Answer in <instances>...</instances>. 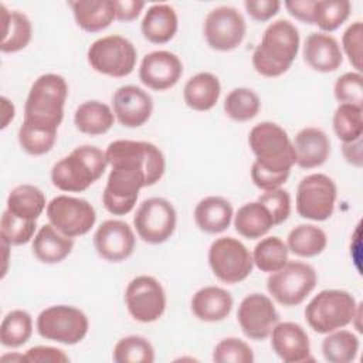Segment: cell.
<instances>
[{"label":"cell","instance_id":"9a60e30c","mask_svg":"<svg viewBox=\"0 0 363 363\" xmlns=\"http://www.w3.org/2000/svg\"><path fill=\"white\" fill-rule=\"evenodd\" d=\"M247 24L242 14L231 6H218L204 18L203 34L210 48L216 51L235 50L244 40Z\"/></svg>","mask_w":363,"mask_h":363},{"label":"cell","instance_id":"74e56055","mask_svg":"<svg viewBox=\"0 0 363 363\" xmlns=\"http://www.w3.org/2000/svg\"><path fill=\"white\" fill-rule=\"evenodd\" d=\"M350 10L352 4L347 0H316L313 6V24L322 33H332L349 18Z\"/></svg>","mask_w":363,"mask_h":363},{"label":"cell","instance_id":"d4e9b609","mask_svg":"<svg viewBox=\"0 0 363 363\" xmlns=\"http://www.w3.org/2000/svg\"><path fill=\"white\" fill-rule=\"evenodd\" d=\"M177 28V14L174 9L166 3L150 6L140 23L143 37L153 44L169 43L176 35Z\"/></svg>","mask_w":363,"mask_h":363},{"label":"cell","instance_id":"836d02e7","mask_svg":"<svg viewBox=\"0 0 363 363\" xmlns=\"http://www.w3.org/2000/svg\"><path fill=\"white\" fill-rule=\"evenodd\" d=\"M359 352V337L350 332L337 329L329 332L322 342V354L329 363L353 362Z\"/></svg>","mask_w":363,"mask_h":363},{"label":"cell","instance_id":"f1b7e54d","mask_svg":"<svg viewBox=\"0 0 363 363\" xmlns=\"http://www.w3.org/2000/svg\"><path fill=\"white\" fill-rule=\"evenodd\" d=\"M221 85L218 78L211 72H197L187 79L183 88L186 105L199 112L210 111L218 102Z\"/></svg>","mask_w":363,"mask_h":363},{"label":"cell","instance_id":"8d00e7d4","mask_svg":"<svg viewBox=\"0 0 363 363\" xmlns=\"http://www.w3.org/2000/svg\"><path fill=\"white\" fill-rule=\"evenodd\" d=\"M261 108L259 96L250 88H234L224 99L225 115L235 122L254 119Z\"/></svg>","mask_w":363,"mask_h":363},{"label":"cell","instance_id":"ab89813d","mask_svg":"<svg viewBox=\"0 0 363 363\" xmlns=\"http://www.w3.org/2000/svg\"><path fill=\"white\" fill-rule=\"evenodd\" d=\"M363 108L340 104L333 113V130L336 136L343 142H353L363 135Z\"/></svg>","mask_w":363,"mask_h":363},{"label":"cell","instance_id":"681fc988","mask_svg":"<svg viewBox=\"0 0 363 363\" xmlns=\"http://www.w3.org/2000/svg\"><path fill=\"white\" fill-rule=\"evenodd\" d=\"M145 7V1L140 0H113L115 17L119 21H133L139 17Z\"/></svg>","mask_w":363,"mask_h":363},{"label":"cell","instance_id":"1f68e13d","mask_svg":"<svg viewBox=\"0 0 363 363\" xmlns=\"http://www.w3.org/2000/svg\"><path fill=\"white\" fill-rule=\"evenodd\" d=\"M7 210L26 220H37L47 208L45 194L34 184H18L7 196Z\"/></svg>","mask_w":363,"mask_h":363},{"label":"cell","instance_id":"f35d334b","mask_svg":"<svg viewBox=\"0 0 363 363\" xmlns=\"http://www.w3.org/2000/svg\"><path fill=\"white\" fill-rule=\"evenodd\" d=\"M112 359L115 363H152L155 362V349L146 337L130 335L116 342Z\"/></svg>","mask_w":363,"mask_h":363},{"label":"cell","instance_id":"d6a6232c","mask_svg":"<svg viewBox=\"0 0 363 363\" xmlns=\"http://www.w3.org/2000/svg\"><path fill=\"white\" fill-rule=\"evenodd\" d=\"M326 245V233L313 224H299L294 227L286 237L288 250L302 258H311L322 254Z\"/></svg>","mask_w":363,"mask_h":363},{"label":"cell","instance_id":"ba28073f","mask_svg":"<svg viewBox=\"0 0 363 363\" xmlns=\"http://www.w3.org/2000/svg\"><path fill=\"white\" fill-rule=\"evenodd\" d=\"M318 282L316 271L302 261H288L281 269L271 272L267 279V289L282 306H296L315 289Z\"/></svg>","mask_w":363,"mask_h":363},{"label":"cell","instance_id":"b9f144b4","mask_svg":"<svg viewBox=\"0 0 363 363\" xmlns=\"http://www.w3.org/2000/svg\"><path fill=\"white\" fill-rule=\"evenodd\" d=\"M37 228V220H26L14 216L7 208L1 214L0 220V238L1 242L11 245L27 244L34 238Z\"/></svg>","mask_w":363,"mask_h":363},{"label":"cell","instance_id":"d590c367","mask_svg":"<svg viewBox=\"0 0 363 363\" xmlns=\"http://www.w3.org/2000/svg\"><path fill=\"white\" fill-rule=\"evenodd\" d=\"M288 254L286 242L277 235H271L257 242L252 250V261L259 271L271 274L281 269L289 261Z\"/></svg>","mask_w":363,"mask_h":363},{"label":"cell","instance_id":"e575fe53","mask_svg":"<svg viewBox=\"0 0 363 363\" xmlns=\"http://www.w3.org/2000/svg\"><path fill=\"white\" fill-rule=\"evenodd\" d=\"M33 335V318L27 311H10L0 323V342L4 347H20Z\"/></svg>","mask_w":363,"mask_h":363},{"label":"cell","instance_id":"5b68a950","mask_svg":"<svg viewBox=\"0 0 363 363\" xmlns=\"http://www.w3.org/2000/svg\"><path fill=\"white\" fill-rule=\"evenodd\" d=\"M248 145L255 164L265 172L288 176L296 162L292 140L286 130L274 122L257 123L248 133Z\"/></svg>","mask_w":363,"mask_h":363},{"label":"cell","instance_id":"4316f807","mask_svg":"<svg viewBox=\"0 0 363 363\" xmlns=\"http://www.w3.org/2000/svg\"><path fill=\"white\" fill-rule=\"evenodd\" d=\"M68 4L77 26L86 33L102 31L116 18L113 0H75Z\"/></svg>","mask_w":363,"mask_h":363},{"label":"cell","instance_id":"bcb514c9","mask_svg":"<svg viewBox=\"0 0 363 363\" xmlns=\"http://www.w3.org/2000/svg\"><path fill=\"white\" fill-rule=\"evenodd\" d=\"M362 45H363V24L362 21L352 23L343 33L342 37V47L353 68L357 72L362 71Z\"/></svg>","mask_w":363,"mask_h":363},{"label":"cell","instance_id":"9c48e42d","mask_svg":"<svg viewBox=\"0 0 363 363\" xmlns=\"http://www.w3.org/2000/svg\"><path fill=\"white\" fill-rule=\"evenodd\" d=\"M37 332L41 337L61 345H77L88 333L86 315L71 305H52L37 316Z\"/></svg>","mask_w":363,"mask_h":363},{"label":"cell","instance_id":"e0dca14e","mask_svg":"<svg viewBox=\"0 0 363 363\" xmlns=\"http://www.w3.org/2000/svg\"><path fill=\"white\" fill-rule=\"evenodd\" d=\"M136 238L132 227L122 220H105L94 234V247L108 262H122L135 251Z\"/></svg>","mask_w":363,"mask_h":363},{"label":"cell","instance_id":"816d5d0a","mask_svg":"<svg viewBox=\"0 0 363 363\" xmlns=\"http://www.w3.org/2000/svg\"><path fill=\"white\" fill-rule=\"evenodd\" d=\"M362 138L353 142H346L342 145V153L347 163H350L354 167L363 166V156H362Z\"/></svg>","mask_w":363,"mask_h":363},{"label":"cell","instance_id":"ee69618b","mask_svg":"<svg viewBox=\"0 0 363 363\" xmlns=\"http://www.w3.org/2000/svg\"><path fill=\"white\" fill-rule=\"evenodd\" d=\"M335 98L340 104H350L363 108V77L360 72L340 75L333 86Z\"/></svg>","mask_w":363,"mask_h":363},{"label":"cell","instance_id":"83f0119b","mask_svg":"<svg viewBox=\"0 0 363 363\" xmlns=\"http://www.w3.org/2000/svg\"><path fill=\"white\" fill-rule=\"evenodd\" d=\"M1 11V52L11 54L26 48L33 37V26L30 18L18 10H9L6 4H0Z\"/></svg>","mask_w":363,"mask_h":363},{"label":"cell","instance_id":"60d3db41","mask_svg":"<svg viewBox=\"0 0 363 363\" xmlns=\"http://www.w3.org/2000/svg\"><path fill=\"white\" fill-rule=\"evenodd\" d=\"M17 138L21 149L26 153L31 156H43L54 147L57 140V130L23 122L18 129Z\"/></svg>","mask_w":363,"mask_h":363},{"label":"cell","instance_id":"ac0fdd59","mask_svg":"<svg viewBox=\"0 0 363 363\" xmlns=\"http://www.w3.org/2000/svg\"><path fill=\"white\" fill-rule=\"evenodd\" d=\"M183 74L180 58L166 50L146 54L139 67L140 82L153 91H166L174 86Z\"/></svg>","mask_w":363,"mask_h":363},{"label":"cell","instance_id":"cb8c5ba5","mask_svg":"<svg viewBox=\"0 0 363 363\" xmlns=\"http://www.w3.org/2000/svg\"><path fill=\"white\" fill-rule=\"evenodd\" d=\"M193 216L196 225L201 231L218 234L230 227L234 210L227 199L221 196H207L196 204Z\"/></svg>","mask_w":363,"mask_h":363},{"label":"cell","instance_id":"f5cc1de1","mask_svg":"<svg viewBox=\"0 0 363 363\" xmlns=\"http://www.w3.org/2000/svg\"><path fill=\"white\" fill-rule=\"evenodd\" d=\"M1 112H3V122H1V129H4L10 121H13L16 109L13 102H10L6 96H1Z\"/></svg>","mask_w":363,"mask_h":363},{"label":"cell","instance_id":"7dc6e473","mask_svg":"<svg viewBox=\"0 0 363 363\" xmlns=\"http://www.w3.org/2000/svg\"><path fill=\"white\" fill-rule=\"evenodd\" d=\"M27 363H68V354L52 346H33L26 353Z\"/></svg>","mask_w":363,"mask_h":363},{"label":"cell","instance_id":"f546056e","mask_svg":"<svg viewBox=\"0 0 363 363\" xmlns=\"http://www.w3.org/2000/svg\"><path fill=\"white\" fill-rule=\"evenodd\" d=\"M115 122V113L112 109L96 99L82 102L74 113L75 128L85 135L98 136L106 133Z\"/></svg>","mask_w":363,"mask_h":363},{"label":"cell","instance_id":"484cf974","mask_svg":"<svg viewBox=\"0 0 363 363\" xmlns=\"http://www.w3.org/2000/svg\"><path fill=\"white\" fill-rule=\"evenodd\" d=\"M33 254L43 264L64 261L74 248V238L64 235L52 224H44L33 238Z\"/></svg>","mask_w":363,"mask_h":363},{"label":"cell","instance_id":"f907efd6","mask_svg":"<svg viewBox=\"0 0 363 363\" xmlns=\"http://www.w3.org/2000/svg\"><path fill=\"white\" fill-rule=\"evenodd\" d=\"M315 1L316 0H289V1H285L284 6L288 10V13L296 20L306 24H313Z\"/></svg>","mask_w":363,"mask_h":363},{"label":"cell","instance_id":"4fadbf2b","mask_svg":"<svg viewBox=\"0 0 363 363\" xmlns=\"http://www.w3.org/2000/svg\"><path fill=\"white\" fill-rule=\"evenodd\" d=\"M45 211L50 224L71 238L86 234L96 221V211L88 200L65 194L54 197Z\"/></svg>","mask_w":363,"mask_h":363},{"label":"cell","instance_id":"277c9868","mask_svg":"<svg viewBox=\"0 0 363 363\" xmlns=\"http://www.w3.org/2000/svg\"><path fill=\"white\" fill-rule=\"evenodd\" d=\"M108 160L102 149L81 145L51 169L54 187L67 193H81L92 186L106 170Z\"/></svg>","mask_w":363,"mask_h":363},{"label":"cell","instance_id":"52a82bcc","mask_svg":"<svg viewBox=\"0 0 363 363\" xmlns=\"http://www.w3.org/2000/svg\"><path fill=\"white\" fill-rule=\"evenodd\" d=\"M86 58L94 71L113 78H123L135 69L138 52L128 38L111 34L95 40L88 48Z\"/></svg>","mask_w":363,"mask_h":363},{"label":"cell","instance_id":"4dcf8cb0","mask_svg":"<svg viewBox=\"0 0 363 363\" xmlns=\"http://www.w3.org/2000/svg\"><path fill=\"white\" fill-rule=\"evenodd\" d=\"M235 231L248 240H257L264 237L274 225L272 217L267 207L258 200L245 203L234 216Z\"/></svg>","mask_w":363,"mask_h":363},{"label":"cell","instance_id":"7bdbcfd3","mask_svg":"<svg viewBox=\"0 0 363 363\" xmlns=\"http://www.w3.org/2000/svg\"><path fill=\"white\" fill-rule=\"evenodd\" d=\"M213 360L216 363H252L254 352L247 342L238 337H225L216 345Z\"/></svg>","mask_w":363,"mask_h":363},{"label":"cell","instance_id":"2e32d148","mask_svg":"<svg viewBox=\"0 0 363 363\" xmlns=\"http://www.w3.org/2000/svg\"><path fill=\"white\" fill-rule=\"evenodd\" d=\"M237 320L242 333L248 339L264 340L279 322V313L271 298L264 294L254 292L240 302Z\"/></svg>","mask_w":363,"mask_h":363},{"label":"cell","instance_id":"44dd1931","mask_svg":"<svg viewBox=\"0 0 363 363\" xmlns=\"http://www.w3.org/2000/svg\"><path fill=\"white\" fill-rule=\"evenodd\" d=\"M305 62L318 72H333L343 62V52L335 37L326 33H311L302 48Z\"/></svg>","mask_w":363,"mask_h":363},{"label":"cell","instance_id":"8fae6325","mask_svg":"<svg viewBox=\"0 0 363 363\" xmlns=\"http://www.w3.org/2000/svg\"><path fill=\"white\" fill-rule=\"evenodd\" d=\"M337 187L335 182L323 173L305 176L296 187V213L306 220L325 221L335 210Z\"/></svg>","mask_w":363,"mask_h":363},{"label":"cell","instance_id":"8992f818","mask_svg":"<svg viewBox=\"0 0 363 363\" xmlns=\"http://www.w3.org/2000/svg\"><path fill=\"white\" fill-rule=\"evenodd\" d=\"M359 308L354 296L345 289H323L305 308V319L318 333H329L353 322Z\"/></svg>","mask_w":363,"mask_h":363},{"label":"cell","instance_id":"7402d4cb","mask_svg":"<svg viewBox=\"0 0 363 363\" xmlns=\"http://www.w3.org/2000/svg\"><path fill=\"white\" fill-rule=\"evenodd\" d=\"M292 145L296 156L295 164L301 169L319 167L330 155V139L319 128L308 126L301 129L295 135Z\"/></svg>","mask_w":363,"mask_h":363},{"label":"cell","instance_id":"30bf717a","mask_svg":"<svg viewBox=\"0 0 363 363\" xmlns=\"http://www.w3.org/2000/svg\"><path fill=\"white\" fill-rule=\"evenodd\" d=\"M208 265L218 281L233 285L252 272L254 261L252 254L240 240L220 237L208 248Z\"/></svg>","mask_w":363,"mask_h":363},{"label":"cell","instance_id":"7c38bea8","mask_svg":"<svg viewBox=\"0 0 363 363\" xmlns=\"http://www.w3.org/2000/svg\"><path fill=\"white\" fill-rule=\"evenodd\" d=\"M177 223V214L173 204L163 197H150L143 200L133 216V227L145 242L162 244L167 241Z\"/></svg>","mask_w":363,"mask_h":363},{"label":"cell","instance_id":"f6af8a7d","mask_svg":"<svg viewBox=\"0 0 363 363\" xmlns=\"http://www.w3.org/2000/svg\"><path fill=\"white\" fill-rule=\"evenodd\" d=\"M258 201L269 211L274 225H279L288 220L291 214V196L286 190L281 187L267 190L258 197Z\"/></svg>","mask_w":363,"mask_h":363},{"label":"cell","instance_id":"603a6c76","mask_svg":"<svg viewBox=\"0 0 363 363\" xmlns=\"http://www.w3.org/2000/svg\"><path fill=\"white\" fill-rule=\"evenodd\" d=\"M231 294L216 285L203 286L191 298L190 306L193 315L203 322H220L224 320L233 309Z\"/></svg>","mask_w":363,"mask_h":363},{"label":"cell","instance_id":"5bb4252c","mask_svg":"<svg viewBox=\"0 0 363 363\" xmlns=\"http://www.w3.org/2000/svg\"><path fill=\"white\" fill-rule=\"evenodd\" d=\"M125 303L135 320L152 323L162 318L166 311V294L155 277L139 275L128 284Z\"/></svg>","mask_w":363,"mask_h":363},{"label":"cell","instance_id":"db71d44e","mask_svg":"<svg viewBox=\"0 0 363 363\" xmlns=\"http://www.w3.org/2000/svg\"><path fill=\"white\" fill-rule=\"evenodd\" d=\"M0 362H3V363H6V362H26V363H27L26 356H24V354H18V353H13V354L7 353V354H3V356L0 357Z\"/></svg>","mask_w":363,"mask_h":363},{"label":"cell","instance_id":"d6986e66","mask_svg":"<svg viewBox=\"0 0 363 363\" xmlns=\"http://www.w3.org/2000/svg\"><path fill=\"white\" fill-rule=\"evenodd\" d=\"M115 118L125 128H139L145 125L153 111L152 96L140 86L123 85L112 95Z\"/></svg>","mask_w":363,"mask_h":363},{"label":"cell","instance_id":"3957f363","mask_svg":"<svg viewBox=\"0 0 363 363\" xmlns=\"http://www.w3.org/2000/svg\"><path fill=\"white\" fill-rule=\"evenodd\" d=\"M68 96V84L58 74H43L31 85L23 122L58 130L64 118V105Z\"/></svg>","mask_w":363,"mask_h":363},{"label":"cell","instance_id":"7a4b0ae2","mask_svg":"<svg viewBox=\"0 0 363 363\" xmlns=\"http://www.w3.org/2000/svg\"><path fill=\"white\" fill-rule=\"evenodd\" d=\"M299 31L289 20L279 18L268 24L261 43L252 52L254 69L267 78L285 74L299 51Z\"/></svg>","mask_w":363,"mask_h":363},{"label":"cell","instance_id":"c3c4849f","mask_svg":"<svg viewBox=\"0 0 363 363\" xmlns=\"http://www.w3.org/2000/svg\"><path fill=\"white\" fill-rule=\"evenodd\" d=\"M244 7L247 14L259 23L272 18L281 9V1L278 0H245Z\"/></svg>","mask_w":363,"mask_h":363},{"label":"cell","instance_id":"ffe728a7","mask_svg":"<svg viewBox=\"0 0 363 363\" xmlns=\"http://www.w3.org/2000/svg\"><path fill=\"white\" fill-rule=\"evenodd\" d=\"M271 347L285 363L311 360V342L306 330L295 322H278L271 330Z\"/></svg>","mask_w":363,"mask_h":363},{"label":"cell","instance_id":"6da1fadb","mask_svg":"<svg viewBox=\"0 0 363 363\" xmlns=\"http://www.w3.org/2000/svg\"><path fill=\"white\" fill-rule=\"evenodd\" d=\"M106 160L111 164L102 193L104 207L113 216L130 213L140 189L156 184L164 174L163 152L150 142L118 139L108 145Z\"/></svg>","mask_w":363,"mask_h":363}]
</instances>
